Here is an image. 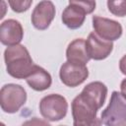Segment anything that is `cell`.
Returning <instances> with one entry per match:
<instances>
[{
	"label": "cell",
	"instance_id": "obj_1",
	"mask_svg": "<svg viewBox=\"0 0 126 126\" xmlns=\"http://www.w3.org/2000/svg\"><path fill=\"white\" fill-rule=\"evenodd\" d=\"M7 73L16 79H27L35 64L29 50L22 44L8 46L4 52Z\"/></svg>",
	"mask_w": 126,
	"mask_h": 126
},
{
	"label": "cell",
	"instance_id": "obj_2",
	"mask_svg": "<svg viewBox=\"0 0 126 126\" xmlns=\"http://www.w3.org/2000/svg\"><path fill=\"white\" fill-rule=\"evenodd\" d=\"M27 101L26 90L17 84H6L0 91V105L4 112L15 113Z\"/></svg>",
	"mask_w": 126,
	"mask_h": 126
},
{
	"label": "cell",
	"instance_id": "obj_3",
	"mask_svg": "<svg viewBox=\"0 0 126 126\" xmlns=\"http://www.w3.org/2000/svg\"><path fill=\"white\" fill-rule=\"evenodd\" d=\"M100 117L105 126H117L126 122V97L121 93L112 92L109 103Z\"/></svg>",
	"mask_w": 126,
	"mask_h": 126
},
{
	"label": "cell",
	"instance_id": "obj_4",
	"mask_svg": "<svg viewBox=\"0 0 126 126\" xmlns=\"http://www.w3.org/2000/svg\"><path fill=\"white\" fill-rule=\"evenodd\" d=\"M39 111L46 120L59 121L67 114L68 102L63 95L51 94L41 98L39 102Z\"/></svg>",
	"mask_w": 126,
	"mask_h": 126
},
{
	"label": "cell",
	"instance_id": "obj_5",
	"mask_svg": "<svg viewBox=\"0 0 126 126\" xmlns=\"http://www.w3.org/2000/svg\"><path fill=\"white\" fill-rule=\"evenodd\" d=\"M73 126H101V119L97 118V109L88 104L77 95L71 104Z\"/></svg>",
	"mask_w": 126,
	"mask_h": 126
},
{
	"label": "cell",
	"instance_id": "obj_6",
	"mask_svg": "<svg viewBox=\"0 0 126 126\" xmlns=\"http://www.w3.org/2000/svg\"><path fill=\"white\" fill-rule=\"evenodd\" d=\"M89 76V70L86 65L76 64L69 61L63 63L59 71L61 82L70 88H75L86 81Z\"/></svg>",
	"mask_w": 126,
	"mask_h": 126
},
{
	"label": "cell",
	"instance_id": "obj_7",
	"mask_svg": "<svg viewBox=\"0 0 126 126\" xmlns=\"http://www.w3.org/2000/svg\"><path fill=\"white\" fill-rule=\"evenodd\" d=\"M93 27L94 32L107 41L118 39L123 32L122 26L118 22L99 16H93Z\"/></svg>",
	"mask_w": 126,
	"mask_h": 126
},
{
	"label": "cell",
	"instance_id": "obj_8",
	"mask_svg": "<svg viewBox=\"0 0 126 126\" xmlns=\"http://www.w3.org/2000/svg\"><path fill=\"white\" fill-rule=\"evenodd\" d=\"M55 6L51 1H40L34 7L32 13V26L39 30H46L55 17Z\"/></svg>",
	"mask_w": 126,
	"mask_h": 126
},
{
	"label": "cell",
	"instance_id": "obj_9",
	"mask_svg": "<svg viewBox=\"0 0 126 126\" xmlns=\"http://www.w3.org/2000/svg\"><path fill=\"white\" fill-rule=\"evenodd\" d=\"M87 52L91 59L103 60L108 57L113 49L112 41H107L99 37L94 32H91L86 40Z\"/></svg>",
	"mask_w": 126,
	"mask_h": 126
},
{
	"label": "cell",
	"instance_id": "obj_10",
	"mask_svg": "<svg viewBox=\"0 0 126 126\" xmlns=\"http://www.w3.org/2000/svg\"><path fill=\"white\" fill-rule=\"evenodd\" d=\"M106 94L107 87L103 83L92 82L83 89L79 95L84 101L98 110L103 105L106 98Z\"/></svg>",
	"mask_w": 126,
	"mask_h": 126
},
{
	"label": "cell",
	"instance_id": "obj_11",
	"mask_svg": "<svg viewBox=\"0 0 126 126\" xmlns=\"http://www.w3.org/2000/svg\"><path fill=\"white\" fill-rule=\"evenodd\" d=\"M24 37V30L21 23L14 19L4 21L0 26V41L7 46L20 44Z\"/></svg>",
	"mask_w": 126,
	"mask_h": 126
},
{
	"label": "cell",
	"instance_id": "obj_12",
	"mask_svg": "<svg viewBox=\"0 0 126 126\" xmlns=\"http://www.w3.org/2000/svg\"><path fill=\"white\" fill-rule=\"evenodd\" d=\"M86 15V11L81 6H79L76 3V1L72 0L69 1L68 6L64 9L61 19L63 24L67 28L71 30H76L82 27V25L85 22Z\"/></svg>",
	"mask_w": 126,
	"mask_h": 126
},
{
	"label": "cell",
	"instance_id": "obj_13",
	"mask_svg": "<svg viewBox=\"0 0 126 126\" xmlns=\"http://www.w3.org/2000/svg\"><path fill=\"white\" fill-rule=\"evenodd\" d=\"M67 61L86 65L91 59L86 47V40L84 38H76L71 41L66 49Z\"/></svg>",
	"mask_w": 126,
	"mask_h": 126
},
{
	"label": "cell",
	"instance_id": "obj_14",
	"mask_svg": "<svg viewBox=\"0 0 126 126\" xmlns=\"http://www.w3.org/2000/svg\"><path fill=\"white\" fill-rule=\"evenodd\" d=\"M26 81L32 90L37 92H42L47 90L51 86L52 78L50 74L42 67L34 65L32 73L26 79Z\"/></svg>",
	"mask_w": 126,
	"mask_h": 126
},
{
	"label": "cell",
	"instance_id": "obj_15",
	"mask_svg": "<svg viewBox=\"0 0 126 126\" xmlns=\"http://www.w3.org/2000/svg\"><path fill=\"white\" fill-rule=\"evenodd\" d=\"M107 7L109 12L117 17L126 16V0L107 1Z\"/></svg>",
	"mask_w": 126,
	"mask_h": 126
},
{
	"label": "cell",
	"instance_id": "obj_16",
	"mask_svg": "<svg viewBox=\"0 0 126 126\" xmlns=\"http://www.w3.org/2000/svg\"><path fill=\"white\" fill-rule=\"evenodd\" d=\"M11 9L16 13H23L29 10L32 4V0H9L8 1Z\"/></svg>",
	"mask_w": 126,
	"mask_h": 126
},
{
	"label": "cell",
	"instance_id": "obj_17",
	"mask_svg": "<svg viewBox=\"0 0 126 126\" xmlns=\"http://www.w3.org/2000/svg\"><path fill=\"white\" fill-rule=\"evenodd\" d=\"M21 126H51L49 123H47L45 120L33 117L32 119H29L27 121H25Z\"/></svg>",
	"mask_w": 126,
	"mask_h": 126
},
{
	"label": "cell",
	"instance_id": "obj_18",
	"mask_svg": "<svg viewBox=\"0 0 126 126\" xmlns=\"http://www.w3.org/2000/svg\"><path fill=\"white\" fill-rule=\"evenodd\" d=\"M76 3L81 6L87 14L93 13V11L95 9V2L94 1H76Z\"/></svg>",
	"mask_w": 126,
	"mask_h": 126
},
{
	"label": "cell",
	"instance_id": "obj_19",
	"mask_svg": "<svg viewBox=\"0 0 126 126\" xmlns=\"http://www.w3.org/2000/svg\"><path fill=\"white\" fill-rule=\"evenodd\" d=\"M119 69L122 74L126 75V55H124L119 61Z\"/></svg>",
	"mask_w": 126,
	"mask_h": 126
},
{
	"label": "cell",
	"instance_id": "obj_20",
	"mask_svg": "<svg viewBox=\"0 0 126 126\" xmlns=\"http://www.w3.org/2000/svg\"><path fill=\"white\" fill-rule=\"evenodd\" d=\"M120 91H121V94L126 97V78L120 84Z\"/></svg>",
	"mask_w": 126,
	"mask_h": 126
},
{
	"label": "cell",
	"instance_id": "obj_21",
	"mask_svg": "<svg viewBox=\"0 0 126 126\" xmlns=\"http://www.w3.org/2000/svg\"><path fill=\"white\" fill-rule=\"evenodd\" d=\"M117 126H126V122H124V123H121V124H119V125H117Z\"/></svg>",
	"mask_w": 126,
	"mask_h": 126
},
{
	"label": "cell",
	"instance_id": "obj_22",
	"mask_svg": "<svg viewBox=\"0 0 126 126\" xmlns=\"http://www.w3.org/2000/svg\"><path fill=\"white\" fill-rule=\"evenodd\" d=\"M0 126H5V124H4V123H1V124H0Z\"/></svg>",
	"mask_w": 126,
	"mask_h": 126
},
{
	"label": "cell",
	"instance_id": "obj_23",
	"mask_svg": "<svg viewBox=\"0 0 126 126\" xmlns=\"http://www.w3.org/2000/svg\"><path fill=\"white\" fill-rule=\"evenodd\" d=\"M62 126H63V125H62Z\"/></svg>",
	"mask_w": 126,
	"mask_h": 126
}]
</instances>
